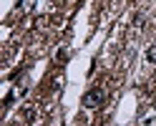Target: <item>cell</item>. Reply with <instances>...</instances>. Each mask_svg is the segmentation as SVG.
Returning a JSON list of instances; mask_svg holds the SVG:
<instances>
[{"instance_id": "7a4b0ae2", "label": "cell", "mask_w": 156, "mask_h": 126, "mask_svg": "<svg viewBox=\"0 0 156 126\" xmlns=\"http://www.w3.org/2000/svg\"><path fill=\"white\" fill-rule=\"evenodd\" d=\"M146 61H149V63H156V45H151L149 51H146Z\"/></svg>"}, {"instance_id": "6da1fadb", "label": "cell", "mask_w": 156, "mask_h": 126, "mask_svg": "<svg viewBox=\"0 0 156 126\" xmlns=\"http://www.w3.org/2000/svg\"><path fill=\"white\" fill-rule=\"evenodd\" d=\"M101 99H103V91L101 88H93V91H88L83 96V106H86V109H96V106L101 103Z\"/></svg>"}]
</instances>
